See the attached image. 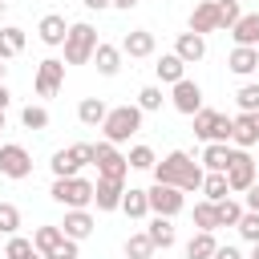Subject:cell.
I'll return each instance as SVG.
<instances>
[{
    "mask_svg": "<svg viewBox=\"0 0 259 259\" xmlns=\"http://www.w3.org/2000/svg\"><path fill=\"white\" fill-rule=\"evenodd\" d=\"M150 174H154V182H170V186H178V190H202V178H206L202 162H194L186 150H170L166 158L154 162Z\"/></svg>",
    "mask_w": 259,
    "mask_h": 259,
    "instance_id": "6da1fadb",
    "label": "cell"
},
{
    "mask_svg": "<svg viewBox=\"0 0 259 259\" xmlns=\"http://www.w3.org/2000/svg\"><path fill=\"white\" fill-rule=\"evenodd\" d=\"M101 130H105V142H113V146L130 142V138L142 130V105H138V101H134V105H113V109L105 113Z\"/></svg>",
    "mask_w": 259,
    "mask_h": 259,
    "instance_id": "7a4b0ae2",
    "label": "cell"
},
{
    "mask_svg": "<svg viewBox=\"0 0 259 259\" xmlns=\"http://www.w3.org/2000/svg\"><path fill=\"white\" fill-rule=\"evenodd\" d=\"M97 28L89 24V20H77V24H69V36H65V65H85V61H93V53H97Z\"/></svg>",
    "mask_w": 259,
    "mask_h": 259,
    "instance_id": "3957f363",
    "label": "cell"
},
{
    "mask_svg": "<svg viewBox=\"0 0 259 259\" xmlns=\"http://www.w3.org/2000/svg\"><path fill=\"white\" fill-rule=\"evenodd\" d=\"M53 202H61L65 210H85V206H93V182L89 178H81V174H73V178H53Z\"/></svg>",
    "mask_w": 259,
    "mask_h": 259,
    "instance_id": "277c9868",
    "label": "cell"
},
{
    "mask_svg": "<svg viewBox=\"0 0 259 259\" xmlns=\"http://www.w3.org/2000/svg\"><path fill=\"white\" fill-rule=\"evenodd\" d=\"M93 166H97V178H117V182H125V174H130V158H125L113 142H97V146H93Z\"/></svg>",
    "mask_w": 259,
    "mask_h": 259,
    "instance_id": "5b68a950",
    "label": "cell"
},
{
    "mask_svg": "<svg viewBox=\"0 0 259 259\" xmlns=\"http://www.w3.org/2000/svg\"><path fill=\"white\" fill-rule=\"evenodd\" d=\"M227 182H231V194H247V190L259 182V166H255V158H251L247 150H239V146H235V154H231Z\"/></svg>",
    "mask_w": 259,
    "mask_h": 259,
    "instance_id": "8992f818",
    "label": "cell"
},
{
    "mask_svg": "<svg viewBox=\"0 0 259 259\" xmlns=\"http://www.w3.org/2000/svg\"><path fill=\"white\" fill-rule=\"evenodd\" d=\"M194 138H198V142H231V117L202 105V109L194 113Z\"/></svg>",
    "mask_w": 259,
    "mask_h": 259,
    "instance_id": "52a82bcc",
    "label": "cell"
},
{
    "mask_svg": "<svg viewBox=\"0 0 259 259\" xmlns=\"http://www.w3.org/2000/svg\"><path fill=\"white\" fill-rule=\"evenodd\" d=\"M146 194H150V214L174 219V214L186 206V190H178V186H170V182H154Z\"/></svg>",
    "mask_w": 259,
    "mask_h": 259,
    "instance_id": "ba28073f",
    "label": "cell"
},
{
    "mask_svg": "<svg viewBox=\"0 0 259 259\" xmlns=\"http://www.w3.org/2000/svg\"><path fill=\"white\" fill-rule=\"evenodd\" d=\"M32 174V154L20 142H4L0 146V178H28Z\"/></svg>",
    "mask_w": 259,
    "mask_h": 259,
    "instance_id": "9c48e42d",
    "label": "cell"
},
{
    "mask_svg": "<svg viewBox=\"0 0 259 259\" xmlns=\"http://www.w3.org/2000/svg\"><path fill=\"white\" fill-rule=\"evenodd\" d=\"M32 85H36V97H57V89L65 85V61H61V57H45V61L36 65Z\"/></svg>",
    "mask_w": 259,
    "mask_h": 259,
    "instance_id": "30bf717a",
    "label": "cell"
},
{
    "mask_svg": "<svg viewBox=\"0 0 259 259\" xmlns=\"http://www.w3.org/2000/svg\"><path fill=\"white\" fill-rule=\"evenodd\" d=\"M170 105H174L178 113H186V117H194V113L202 109V89H198V81H190V77H182V81H174V93H170Z\"/></svg>",
    "mask_w": 259,
    "mask_h": 259,
    "instance_id": "8fae6325",
    "label": "cell"
},
{
    "mask_svg": "<svg viewBox=\"0 0 259 259\" xmlns=\"http://www.w3.org/2000/svg\"><path fill=\"white\" fill-rule=\"evenodd\" d=\"M121 194H125V182H117V178H97L93 182L97 210H121Z\"/></svg>",
    "mask_w": 259,
    "mask_h": 259,
    "instance_id": "7c38bea8",
    "label": "cell"
},
{
    "mask_svg": "<svg viewBox=\"0 0 259 259\" xmlns=\"http://www.w3.org/2000/svg\"><path fill=\"white\" fill-rule=\"evenodd\" d=\"M36 36H40L49 49H57V45H65V36H69V20H65L61 12H49V16H40Z\"/></svg>",
    "mask_w": 259,
    "mask_h": 259,
    "instance_id": "4fadbf2b",
    "label": "cell"
},
{
    "mask_svg": "<svg viewBox=\"0 0 259 259\" xmlns=\"http://www.w3.org/2000/svg\"><path fill=\"white\" fill-rule=\"evenodd\" d=\"M174 53H178L186 65H198V61L206 57V36L186 28V32H178V40H174Z\"/></svg>",
    "mask_w": 259,
    "mask_h": 259,
    "instance_id": "5bb4252c",
    "label": "cell"
},
{
    "mask_svg": "<svg viewBox=\"0 0 259 259\" xmlns=\"http://www.w3.org/2000/svg\"><path fill=\"white\" fill-rule=\"evenodd\" d=\"M231 142H235L239 150L259 146V125H255V113H239V117H231Z\"/></svg>",
    "mask_w": 259,
    "mask_h": 259,
    "instance_id": "9a60e30c",
    "label": "cell"
},
{
    "mask_svg": "<svg viewBox=\"0 0 259 259\" xmlns=\"http://www.w3.org/2000/svg\"><path fill=\"white\" fill-rule=\"evenodd\" d=\"M227 69H231L235 77H251V73L259 69V49H251V45H235L231 57H227Z\"/></svg>",
    "mask_w": 259,
    "mask_h": 259,
    "instance_id": "2e32d148",
    "label": "cell"
},
{
    "mask_svg": "<svg viewBox=\"0 0 259 259\" xmlns=\"http://www.w3.org/2000/svg\"><path fill=\"white\" fill-rule=\"evenodd\" d=\"M93 227H97V223H93L89 206H85V210H65V223H61V231H65L69 239H77V243H81V239H89V235H93Z\"/></svg>",
    "mask_w": 259,
    "mask_h": 259,
    "instance_id": "e0dca14e",
    "label": "cell"
},
{
    "mask_svg": "<svg viewBox=\"0 0 259 259\" xmlns=\"http://www.w3.org/2000/svg\"><path fill=\"white\" fill-rule=\"evenodd\" d=\"M190 32H219V8H214V0H202V4H194V12H190Z\"/></svg>",
    "mask_w": 259,
    "mask_h": 259,
    "instance_id": "ac0fdd59",
    "label": "cell"
},
{
    "mask_svg": "<svg viewBox=\"0 0 259 259\" xmlns=\"http://www.w3.org/2000/svg\"><path fill=\"white\" fill-rule=\"evenodd\" d=\"M121 53L125 57H154V32L150 28H134L121 36Z\"/></svg>",
    "mask_w": 259,
    "mask_h": 259,
    "instance_id": "d6986e66",
    "label": "cell"
},
{
    "mask_svg": "<svg viewBox=\"0 0 259 259\" xmlns=\"http://www.w3.org/2000/svg\"><path fill=\"white\" fill-rule=\"evenodd\" d=\"M93 65H97V73L101 77H117V69H121V45H97V53H93Z\"/></svg>",
    "mask_w": 259,
    "mask_h": 259,
    "instance_id": "ffe728a7",
    "label": "cell"
},
{
    "mask_svg": "<svg viewBox=\"0 0 259 259\" xmlns=\"http://www.w3.org/2000/svg\"><path fill=\"white\" fill-rule=\"evenodd\" d=\"M65 239H69V235H65L61 227H53V223H45V227H36V231H32V243H36V251H40L45 259H53V251H57Z\"/></svg>",
    "mask_w": 259,
    "mask_h": 259,
    "instance_id": "44dd1931",
    "label": "cell"
},
{
    "mask_svg": "<svg viewBox=\"0 0 259 259\" xmlns=\"http://www.w3.org/2000/svg\"><path fill=\"white\" fill-rule=\"evenodd\" d=\"M154 73H158V81L174 85V81H182V77H186V61H182L178 53H162V57H158V65H154Z\"/></svg>",
    "mask_w": 259,
    "mask_h": 259,
    "instance_id": "7402d4cb",
    "label": "cell"
},
{
    "mask_svg": "<svg viewBox=\"0 0 259 259\" xmlns=\"http://www.w3.org/2000/svg\"><path fill=\"white\" fill-rule=\"evenodd\" d=\"M49 166H53V178H73V174H81V166H85V162L77 158V150H73V146H65V150H57V154H53V162H49Z\"/></svg>",
    "mask_w": 259,
    "mask_h": 259,
    "instance_id": "603a6c76",
    "label": "cell"
},
{
    "mask_svg": "<svg viewBox=\"0 0 259 259\" xmlns=\"http://www.w3.org/2000/svg\"><path fill=\"white\" fill-rule=\"evenodd\" d=\"M214 251H219L214 231H194L186 243V259H214Z\"/></svg>",
    "mask_w": 259,
    "mask_h": 259,
    "instance_id": "cb8c5ba5",
    "label": "cell"
},
{
    "mask_svg": "<svg viewBox=\"0 0 259 259\" xmlns=\"http://www.w3.org/2000/svg\"><path fill=\"white\" fill-rule=\"evenodd\" d=\"M231 36H235V45H251V49H259V12H243L239 24L231 28Z\"/></svg>",
    "mask_w": 259,
    "mask_h": 259,
    "instance_id": "d4e9b609",
    "label": "cell"
},
{
    "mask_svg": "<svg viewBox=\"0 0 259 259\" xmlns=\"http://www.w3.org/2000/svg\"><path fill=\"white\" fill-rule=\"evenodd\" d=\"M231 154H235V146H227V142H206V150H202V170H227V166H231Z\"/></svg>",
    "mask_w": 259,
    "mask_h": 259,
    "instance_id": "484cf974",
    "label": "cell"
},
{
    "mask_svg": "<svg viewBox=\"0 0 259 259\" xmlns=\"http://www.w3.org/2000/svg\"><path fill=\"white\" fill-rule=\"evenodd\" d=\"M146 235H150V239H154V247H162V251H166V247H174V239H178V235H174V223H170L166 214H154V219H150V227H146Z\"/></svg>",
    "mask_w": 259,
    "mask_h": 259,
    "instance_id": "4316f807",
    "label": "cell"
},
{
    "mask_svg": "<svg viewBox=\"0 0 259 259\" xmlns=\"http://www.w3.org/2000/svg\"><path fill=\"white\" fill-rule=\"evenodd\" d=\"M202 194H206L210 202H223V198L231 194V182H227V170H206V178H202Z\"/></svg>",
    "mask_w": 259,
    "mask_h": 259,
    "instance_id": "83f0119b",
    "label": "cell"
},
{
    "mask_svg": "<svg viewBox=\"0 0 259 259\" xmlns=\"http://www.w3.org/2000/svg\"><path fill=\"white\" fill-rule=\"evenodd\" d=\"M121 210H125L130 219H146V214H150V194L138 190V186H130V190L121 194Z\"/></svg>",
    "mask_w": 259,
    "mask_h": 259,
    "instance_id": "f1b7e54d",
    "label": "cell"
},
{
    "mask_svg": "<svg viewBox=\"0 0 259 259\" xmlns=\"http://www.w3.org/2000/svg\"><path fill=\"white\" fill-rule=\"evenodd\" d=\"M16 53H24V28L8 24V28H0V61H12Z\"/></svg>",
    "mask_w": 259,
    "mask_h": 259,
    "instance_id": "f546056e",
    "label": "cell"
},
{
    "mask_svg": "<svg viewBox=\"0 0 259 259\" xmlns=\"http://www.w3.org/2000/svg\"><path fill=\"white\" fill-rule=\"evenodd\" d=\"M105 113H109V105H105L101 97H85V101L77 105V117H81V125H101V121H105Z\"/></svg>",
    "mask_w": 259,
    "mask_h": 259,
    "instance_id": "4dcf8cb0",
    "label": "cell"
},
{
    "mask_svg": "<svg viewBox=\"0 0 259 259\" xmlns=\"http://www.w3.org/2000/svg\"><path fill=\"white\" fill-rule=\"evenodd\" d=\"M194 227H198V231H219V206H214L210 198L194 202Z\"/></svg>",
    "mask_w": 259,
    "mask_h": 259,
    "instance_id": "1f68e13d",
    "label": "cell"
},
{
    "mask_svg": "<svg viewBox=\"0 0 259 259\" xmlns=\"http://www.w3.org/2000/svg\"><path fill=\"white\" fill-rule=\"evenodd\" d=\"M158 247H154V239L146 235V231H138V235H130L125 239V259H150Z\"/></svg>",
    "mask_w": 259,
    "mask_h": 259,
    "instance_id": "d6a6232c",
    "label": "cell"
},
{
    "mask_svg": "<svg viewBox=\"0 0 259 259\" xmlns=\"http://www.w3.org/2000/svg\"><path fill=\"white\" fill-rule=\"evenodd\" d=\"M214 8H219V32H223V28L231 32V28L239 24V16H243V4H239V0H214Z\"/></svg>",
    "mask_w": 259,
    "mask_h": 259,
    "instance_id": "836d02e7",
    "label": "cell"
},
{
    "mask_svg": "<svg viewBox=\"0 0 259 259\" xmlns=\"http://www.w3.org/2000/svg\"><path fill=\"white\" fill-rule=\"evenodd\" d=\"M32 255H36V243H32V239H24L20 231H16V235H8L4 259H32Z\"/></svg>",
    "mask_w": 259,
    "mask_h": 259,
    "instance_id": "e575fe53",
    "label": "cell"
},
{
    "mask_svg": "<svg viewBox=\"0 0 259 259\" xmlns=\"http://www.w3.org/2000/svg\"><path fill=\"white\" fill-rule=\"evenodd\" d=\"M138 105H142V113H158V109L166 105L162 85H146V89H138Z\"/></svg>",
    "mask_w": 259,
    "mask_h": 259,
    "instance_id": "d590c367",
    "label": "cell"
},
{
    "mask_svg": "<svg viewBox=\"0 0 259 259\" xmlns=\"http://www.w3.org/2000/svg\"><path fill=\"white\" fill-rule=\"evenodd\" d=\"M20 125L24 130H49V109L45 105H24L20 109Z\"/></svg>",
    "mask_w": 259,
    "mask_h": 259,
    "instance_id": "8d00e7d4",
    "label": "cell"
},
{
    "mask_svg": "<svg viewBox=\"0 0 259 259\" xmlns=\"http://www.w3.org/2000/svg\"><path fill=\"white\" fill-rule=\"evenodd\" d=\"M219 206V227H239V219H243V202H235L231 194L223 198V202H214Z\"/></svg>",
    "mask_w": 259,
    "mask_h": 259,
    "instance_id": "74e56055",
    "label": "cell"
},
{
    "mask_svg": "<svg viewBox=\"0 0 259 259\" xmlns=\"http://www.w3.org/2000/svg\"><path fill=\"white\" fill-rule=\"evenodd\" d=\"M239 109L243 113H259V81H247V85H239Z\"/></svg>",
    "mask_w": 259,
    "mask_h": 259,
    "instance_id": "f35d334b",
    "label": "cell"
},
{
    "mask_svg": "<svg viewBox=\"0 0 259 259\" xmlns=\"http://www.w3.org/2000/svg\"><path fill=\"white\" fill-rule=\"evenodd\" d=\"M125 158H130V170H154V162H158V154L150 146H134Z\"/></svg>",
    "mask_w": 259,
    "mask_h": 259,
    "instance_id": "ab89813d",
    "label": "cell"
},
{
    "mask_svg": "<svg viewBox=\"0 0 259 259\" xmlns=\"http://www.w3.org/2000/svg\"><path fill=\"white\" fill-rule=\"evenodd\" d=\"M16 231H20V210L0 198V235H16Z\"/></svg>",
    "mask_w": 259,
    "mask_h": 259,
    "instance_id": "60d3db41",
    "label": "cell"
},
{
    "mask_svg": "<svg viewBox=\"0 0 259 259\" xmlns=\"http://www.w3.org/2000/svg\"><path fill=\"white\" fill-rule=\"evenodd\" d=\"M247 243H259V210H243V219H239V227H235Z\"/></svg>",
    "mask_w": 259,
    "mask_h": 259,
    "instance_id": "b9f144b4",
    "label": "cell"
},
{
    "mask_svg": "<svg viewBox=\"0 0 259 259\" xmlns=\"http://www.w3.org/2000/svg\"><path fill=\"white\" fill-rule=\"evenodd\" d=\"M73 150H77V158L85 166H93V142H73Z\"/></svg>",
    "mask_w": 259,
    "mask_h": 259,
    "instance_id": "7bdbcfd3",
    "label": "cell"
},
{
    "mask_svg": "<svg viewBox=\"0 0 259 259\" xmlns=\"http://www.w3.org/2000/svg\"><path fill=\"white\" fill-rule=\"evenodd\" d=\"M214 259H247V255H243L239 247H231V243H227V247L219 243V251H214Z\"/></svg>",
    "mask_w": 259,
    "mask_h": 259,
    "instance_id": "ee69618b",
    "label": "cell"
},
{
    "mask_svg": "<svg viewBox=\"0 0 259 259\" xmlns=\"http://www.w3.org/2000/svg\"><path fill=\"white\" fill-rule=\"evenodd\" d=\"M243 198H247V210H259V182H255V186H251Z\"/></svg>",
    "mask_w": 259,
    "mask_h": 259,
    "instance_id": "f6af8a7d",
    "label": "cell"
},
{
    "mask_svg": "<svg viewBox=\"0 0 259 259\" xmlns=\"http://www.w3.org/2000/svg\"><path fill=\"white\" fill-rule=\"evenodd\" d=\"M85 8H93V12H101V8H113V0H81Z\"/></svg>",
    "mask_w": 259,
    "mask_h": 259,
    "instance_id": "bcb514c9",
    "label": "cell"
},
{
    "mask_svg": "<svg viewBox=\"0 0 259 259\" xmlns=\"http://www.w3.org/2000/svg\"><path fill=\"white\" fill-rule=\"evenodd\" d=\"M8 101H12V93H8V85L0 81V109H8Z\"/></svg>",
    "mask_w": 259,
    "mask_h": 259,
    "instance_id": "7dc6e473",
    "label": "cell"
},
{
    "mask_svg": "<svg viewBox=\"0 0 259 259\" xmlns=\"http://www.w3.org/2000/svg\"><path fill=\"white\" fill-rule=\"evenodd\" d=\"M113 8H125L130 12V8H138V0H113Z\"/></svg>",
    "mask_w": 259,
    "mask_h": 259,
    "instance_id": "c3c4849f",
    "label": "cell"
},
{
    "mask_svg": "<svg viewBox=\"0 0 259 259\" xmlns=\"http://www.w3.org/2000/svg\"><path fill=\"white\" fill-rule=\"evenodd\" d=\"M247 259H259V243H251V255Z\"/></svg>",
    "mask_w": 259,
    "mask_h": 259,
    "instance_id": "681fc988",
    "label": "cell"
},
{
    "mask_svg": "<svg viewBox=\"0 0 259 259\" xmlns=\"http://www.w3.org/2000/svg\"><path fill=\"white\" fill-rule=\"evenodd\" d=\"M4 73H8V65H4V61H0V81H4Z\"/></svg>",
    "mask_w": 259,
    "mask_h": 259,
    "instance_id": "f907efd6",
    "label": "cell"
},
{
    "mask_svg": "<svg viewBox=\"0 0 259 259\" xmlns=\"http://www.w3.org/2000/svg\"><path fill=\"white\" fill-rule=\"evenodd\" d=\"M0 130H4V109H0Z\"/></svg>",
    "mask_w": 259,
    "mask_h": 259,
    "instance_id": "816d5d0a",
    "label": "cell"
},
{
    "mask_svg": "<svg viewBox=\"0 0 259 259\" xmlns=\"http://www.w3.org/2000/svg\"><path fill=\"white\" fill-rule=\"evenodd\" d=\"M0 16H4V0H0Z\"/></svg>",
    "mask_w": 259,
    "mask_h": 259,
    "instance_id": "f5cc1de1",
    "label": "cell"
},
{
    "mask_svg": "<svg viewBox=\"0 0 259 259\" xmlns=\"http://www.w3.org/2000/svg\"><path fill=\"white\" fill-rule=\"evenodd\" d=\"M32 259H45V255H40V251H36V255H32Z\"/></svg>",
    "mask_w": 259,
    "mask_h": 259,
    "instance_id": "db71d44e",
    "label": "cell"
},
{
    "mask_svg": "<svg viewBox=\"0 0 259 259\" xmlns=\"http://www.w3.org/2000/svg\"><path fill=\"white\" fill-rule=\"evenodd\" d=\"M255 125H259V113H255Z\"/></svg>",
    "mask_w": 259,
    "mask_h": 259,
    "instance_id": "11a10c76",
    "label": "cell"
},
{
    "mask_svg": "<svg viewBox=\"0 0 259 259\" xmlns=\"http://www.w3.org/2000/svg\"><path fill=\"white\" fill-rule=\"evenodd\" d=\"M255 166H259V158H255Z\"/></svg>",
    "mask_w": 259,
    "mask_h": 259,
    "instance_id": "9f6ffc18",
    "label": "cell"
},
{
    "mask_svg": "<svg viewBox=\"0 0 259 259\" xmlns=\"http://www.w3.org/2000/svg\"><path fill=\"white\" fill-rule=\"evenodd\" d=\"M255 77H259V69H255Z\"/></svg>",
    "mask_w": 259,
    "mask_h": 259,
    "instance_id": "6f0895ef",
    "label": "cell"
},
{
    "mask_svg": "<svg viewBox=\"0 0 259 259\" xmlns=\"http://www.w3.org/2000/svg\"><path fill=\"white\" fill-rule=\"evenodd\" d=\"M239 4H243V0H239Z\"/></svg>",
    "mask_w": 259,
    "mask_h": 259,
    "instance_id": "680465c9",
    "label": "cell"
},
{
    "mask_svg": "<svg viewBox=\"0 0 259 259\" xmlns=\"http://www.w3.org/2000/svg\"><path fill=\"white\" fill-rule=\"evenodd\" d=\"M0 146H4V142H0Z\"/></svg>",
    "mask_w": 259,
    "mask_h": 259,
    "instance_id": "91938a15",
    "label": "cell"
}]
</instances>
